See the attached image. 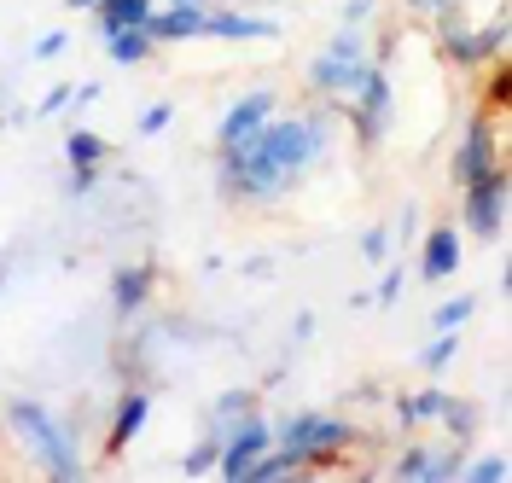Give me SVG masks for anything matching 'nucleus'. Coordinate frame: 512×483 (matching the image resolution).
Listing matches in <instances>:
<instances>
[{"mask_svg":"<svg viewBox=\"0 0 512 483\" xmlns=\"http://www.w3.org/2000/svg\"><path fill=\"white\" fill-rule=\"evenodd\" d=\"M326 152V129H320V117H286V123H262V129L245 140V146H233L222 152V169H227V187H239V193L251 198H274L286 187L291 169H303L309 158Z\"/></svg>","mask_w":512,"mask_h":483,"instance_id":"1","label":"nucleus"},{"mask_svg":"<svg viewBox=\"0 0 512 483\" xmlns=\"http://www.w3.org/2000/svg\"><path fill=\"white\" fill-rule=\"evenodd\" d=\"M6 419H12V431L30 443L35 460H41L53 478H82V454L70 443V431H64L41 402H24V396H18V402H6Z\"/></svg>","mask_w":512,"mask_h":483,"instance_id":"2","label":"nucleus"},{"mask_svg":"<svg viewBox=\"0 0 512 483\" xmlns=\"http://www.w3.org/2000/svg\"><path fill=\"white\" fill-rule=\"evenodd\" d=\"M350 437H355V431L344 425V419H332V414H291L286 425H280V443H286V449H297L309 466H315V460H326V454H338Z\"/></svg>","mask_w":512,"mask_h":483,"instance_id":"3","label":"nucleus"},{"mask_svg":"<svg viewBox=\"0 0 512 483\" xmlns=\"http://www.w3.org/2000/svg\"><path fill=\"white\" fill-rule=\"evenodd\" d=\"M361 70H367V59H361V35L344 30L326 53H320L315 65H309V82H315L320 94H355V82H361Z\"/></svg>","mask_w":512,"mask_h":483,"instance_id":"4","label":"nucleus"},{"mask_svg":"<svg viewBox=\"0 0 512 483\" xmlns=\"http://www.w3.org/2000/svg\"><path fill=\"white\" fill-rule=\"evenodd\" d=\"M466 227H472V239H495L507 227V169L466 187Z\"/></svg>","mask_w":512,"mask_h":483,"instance_id":"5","label":"nucleus"},{"mask_svg":"<svg viewBox=\"0 0 512 483\" xmlns=\"http://www.w3.org/2000/svg\"><path fill=\"white\" fill-rule=\"evenodd\" d=\"M274 443V425L268 419H239V431L222 443V454H216V472L222 478H251V466H256V454Z\"/></svg>","mask_w":512,"mask_h":483,"instance_id":"6","label":"nucleus"},{"mask_svg":"<svg viewBox=\"0 0 512 483\" xmlns=\"http://www.w3.org/2000/svg\"><path fill=\"white\" fill-rule=\"evenodd\" d=\"M495 169H501V158H495V129H489L483 117H472V129H466L460 152H454V181H460V187H472V181L495 175Z\"/></svg>","mask_w":512,"mask_h":483,"instance_id":"7","label":"nucleus"},{"mask_svg":"<svg viewBox=\"0 0 512 483\" xmlns=\"http://www.w3.org/2000/svg\"><path fill=\"white\" fill-rule=\"evenodd\" d=\"M268 117H274V94H268V88H256V94H245V99H239V105H233V111L222 117V129H216V140H222V152H233V146H245V140H251V134L262 129V123H268Z\"/></svg>","mask_w":512,"mask_h":483,"instance_id":"8","label":"nucleus"},{"mask_svg":"<svg viewBox=\"0 0 512 483\" xmlns=\"http://www.w3.org/2000/svg\"><path fill=\"white\" fill-rule=\"evenodd\" d=\"M355 94H361V140H379L390 129V76L367 65L361 82H355Z\"/></svg>","mask_w":512,"mask_h":483,"instance_id":"9","label":"nucleus"},{"mask_svg":"<svg viewBox=\"0 0 512 483\" xmlns=\"http://www.w3.org/2000/svg\"><path fill=\"white\" fill-rule=\"evenodd\" d=\"M204 6L198 0H169V12H152V24H146V35L152 41H192V35H204Z\"/></svg>","mask_w":512,"mask_h":483,"instance_id":"10","label":"nucleus"},{"mask_svg":"<svg viewBox=\"0 0 512 483\" xmlns=\"http://www.w3.org/2000/svg\"><path fill=\"white\" fill-rule=\"evenodd\" d=\"M460 268V233L454 227H431L425 251H419V280H448Z\"/></svg>","mask_w":512,"mask_h":483,"instance_id":"11","label":"nucleus"},{"mask_svg":"<svg viewBox=\"0 0 512 483\" xmlns=\"http://www.w3.org/2000/svg\"><path fill=\"white\" fill-rule=\"evenodd\" d=\"M152 0H94V24L99 35H117V30H146L152 24Z\"/></svg>","mask_w":512,"mask_h":483,"instance_id":"12","label":"nucleus"},{"mask_svg":"<svg viewBox=\"0 0 512 483\" xmlns=\"http://www.w3.org/2000/svg\"><path fill=\"white\" fill-rule=\"evenodd\" d=\"M152 268L146 262H128V268H117V280H111V303H117V315H140L146 309V297H152Z\"/></svg>","mask_w":512,"mask_h":483,"instance_id":"13","label":"nucleus"},{"mask_svg":"<svg viewBox=\"0 0 512 483\" xmlns=\"http://www.w3.org/2000/svg\"><path fill=\"white\" fill-rule=\"evenodd\" d=\"M105 152H111V146H105L99 134H88V129H76L70 140H64V158H70V169H76V193L94 187V169L105 163Z\"/></svg>","mask_w":512,"mask_h":483,"instance_id":"14","label":"nucleus"},{"mask_svg":"<svg viewBox=\"0 0 512 483\" xmlns=\"http://www.w3.org/2000/svg\"><path fill=\"white\" fill-rule=\"evenodd\" d=\"M152 419V396L146 390H128L123 402H117V419H111V454H123L134 437H140V425Z\"/></svg>","mask_w":512,"mask_h":483,"instance_id":"15","label":"nucleus"},{"mask_svg":"<svg viewBox=\"0 0 512 483\" xmlns=\"http://www.w3.org/2000/svg\"><path fill=\"white\" fill-rule=\"evenodd\" d=\"M280 24L268 18H251V12H210L204 18V35H222V41H268Z\"/></svg>","mask_w":512,"mask_h":483,"instance_id":"16","label":"nucleus"},{"mask_svg":"<svg viewBox=\"0 0 512 483\" xmlns=\"http://www.w3.org/2000/svg\"><path fill=\"white\" fill-rule=\"evenodd\" d=\"M105 47H111V59H117V65H146L158 41H152L146 30H117V35H105Z\"/></svg>","mask_w":512,"mask_h":483,"instance_id":"17","label":"nucleus"},{"mask_svg":"<svg viewBox=\"0 0 512 483\" xmlns=\"http://www.w3.org/2000/svg\"><path fill=\"white\" fill-rule=\"evenodd\" d=\"M443 47L454 65H478V59H489V47H483V35L460 30V24H443Z\"/></svg>","mask_w":512,"mask_h":483,"instance_id":"18","label":"nucleus"},{"mask_svg":"<svg viewBox=\"0 0 512 483\" xmlns=\"http://www.w3.org/2000/svg\"><path fill=\"white\" fill-rule=\"evenodd\" d=\"M454 350H460V338H454V332H437V338L419 350V367H425V373H443L448 361H454Z\"/></svg>","mask_w":512,"mask_h":483,"instance_id":"19","label":"nucleus"},{"mask_svg":"<svg viewBox=\"0 0 512 483\" xmlns=\"http://www.w3.org/2000/svg\"><path fill=\"white\" fill-rule=\"evenodd\" d=\"M472 315H478V297H454V303L437 309V321H431V326H437V332H460Z\"/></svg>","mask_w":512,"mask_h":483,"instance_id":"20","label":"nucleus"},{"mask_svg":"<svg viewBox=\"0 0 512 483\" xmlns=\"http://www.w3.org/2000/svg\"><path fill=\"white\" fill-rule=\"evenodd\" d=\"M443 390H419V396H408L402 402V419H443Z\"/></svg>","mask_w":512,"mask_h":483,"instance_id":"21","label":"nucleus"},{"mask_svg":"<svg viewBox=\"0 0 512 483\" xmlns=\"http://www.w3.org/2000/svg\"><path fill=\"white\" fill-rule=\"evenodd\" d=\"M443 419L454 425V437H472V431H478V408H466V402H454V396L443 402Z\"/></svg>","mask_w":512,"mask_h":483,"instance_id":"22","label":"nucleus"},{"mask_svg":"<svg viewBox=\"0 0 512 483\" xmlns=\"http://www.w3.org/2000/svg\"><path fill=\"white\" fill-rule=\"evenodd\" d=\"M216 454H222V443H198V449L181 460V472H187V478H204V472H216Z\"/></svg>","mask_w":512,"mask_h":483,"instance_id":"23","label":"nucleus"},{"mask_svg":"<svg viewBox=\"0 0 512 483\" xmlns=\"http://www.w3.org/2000/svg\"><path fill=\"white\" fill-rule=\"evenodd\" d=\"M460 472H466V478H478V483H507V460H501V454H489V460H472V466H460Z\"/></svg>","mask_w":512,"mask_h":483,"instance_id":"24","label":"nucleus"},{"mask_svg":"<svg viewBox=\"0 0 512 483\" xmlns=\"http://www.w3.org/2000/svg\"><path fill=\"white\" fill-rule=\"evenodd\" d=\"M396 478H431V449H408L396 460Z\"/></svg>","mask_w":512,"mask_h":483,"instance_id":"25","label":"nucleus"},{"mask_svg":"<svg viewBox=\"0 0 512 483\" xmlns=\"http://www.w3.org/2000/svg\"><path fill=\"white\" fill-rule=\"evenodd\" d=\"M361 257H367V262L390 257V233H384V227H367V233H361Z\"/></svg>","mask_w":512,"mask_h":483,"instance_id":"26","label":"nucleus"},{"mask_svg":"<svg viewBox=\"0 0 512 483\" xmlns=\"http://www.w3.org/2000/svg\"><path fill=\"white\" fill-rule=\"evenodd\" d=\"M460 449H431V478H460Z\"/></svg>","mask_w":512,"mask_h":483,"instance_id":"27","label":"nucleus"},{"mask_svg":"<svg viewBox=\"0 0 512 483\" xmlns=\"http://www.w3.org/2000/svg\"><path fill=\"white\" fill-rule=\"evenodd\" d=\"M251 402H256L251 390H227L222 402H216V419H233V414H251Z\"/></svg>","mask_w":512,"mask_h":483,"instance_id":"28","label":"nucleus"},{"mask_svg":"<svg viewBox=\"0 0 512 483\" xmlns=\"http://www.w3.org/2000/svg\"><path fill=\"white\" fill-rule=\"evenodd\" d=\"M169 117H175V111H169V105H146V111H140V123H134V129H140V134H163V129H169Z\"/></svg>","mask_w":512,"mask_h":483,"instance_id":"29","label":"nucleus"},{"mask_svg":"<svg viewBox=\"0 0 512 483\" xmlns=\"http://www.w3.org/2000/svg\"><path fill=\"white\" fill-rule=\"evenodd\" d=\"M64 47H70V35L53 30V35H41V41H35V59H59Z\"/></svg>","mask_w":512,"mask_h":483,"instance_id":"30","label":"nucleus"},{"mask_svg":"<svg viewBox=\"0 0 512 483\" xmlns=\"http://www.w3.org/2000/svg\"><path fill=\"white\" fill-rule=\"evenodd\" d=\"M396 297H402V268H390V274H384V286H379V303H384V309H390Z\"/></svg>","mask_w":512,"mask_h":483,"instance_id":"31","label":"nucleus"},{"mask_svg":"<svg viewBox=\"0 0 512 483\" xmlns=\"http://www.w3.org/2000/svg\"><path fill=\"white\" fill-rule=\"evenodd\" d=\"M70 94H76V88H53V94L41 99V117H53V111H64V105H70Z\"/></svg>","mask_w":512,"mask_h":483,"instance_id":"32","label":"nucleus"},{"mask_svg":"<svg viewBox=\"0 0 512 483\" xmlns=\"http://www.w3.org/2000/svg\"><path fill=\"white\" fill-rule=\"evenodd\" d=\"M408 6H419V12H437V18H448V12H454V0H408Z\"/></svg>","mask_w":512,"mask_h":483,"instance_id":"33","label":"nucleus"},{"mask_svg":"<svg viewBox=\"0 0 512 483\" xmlns=\"http://www.w3.org/2000/svg\"><path fill=\"white\" fill-rule=\"evenodd\" d=\"M64 6H76V12H94V0H64Z\"/></svg>","mask_w":512,"mask_h":483,"instance_id":"34","label":"nucleus"},{"mask_svg":"<svg viewBox=\"0 0 512 483\" xmlns=\"http://www.w3.org/2000/svg\"><path fill=\"white\" fill-rule=\"evenodd\" d=\"M0 286H6V268H0Z\"/></svg>","mask_w":512,"mask_h":483,"instance_id":"35","label":"nucleus"},{"mask_svg":"<svg viewBox=\"0 0 512 483\" xmlns=\"http://www.w3.org/2000/svg\"><path fill=\"white\" fill-rule=\"evenodd\" d=\"M0 123H6V117H0Z\"/></svg>","mask_w":512,"mask_h":483,"instance_id":"36","label":"nucleus"}]
</instances>
